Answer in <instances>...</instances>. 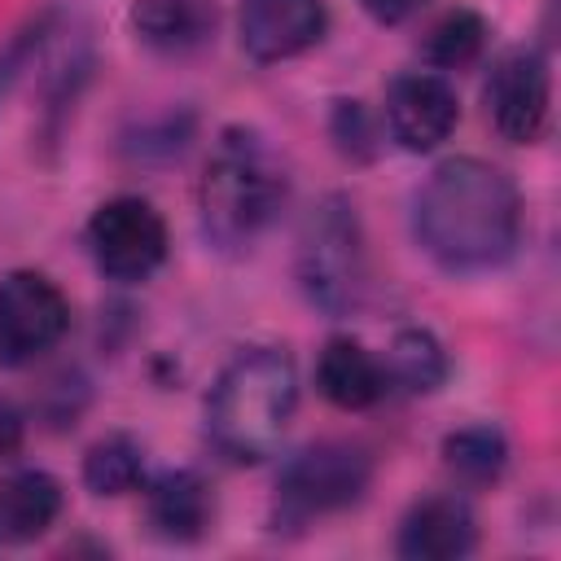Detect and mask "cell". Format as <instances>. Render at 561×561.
I'll use <instances>...</instances> for the list:
<instances>
[{"mask_svg":"<svg viewBox=\"0 0 561 561\" xmlns=\"http://www.w3.org/2000/svg\"><path fill=\"white\" fill-rule=\"evenodd\" d=\"M215 0H131V31L145 48L184 57L215 35Z\"/></svg>","mask_w":561,"mask_h":561,"instance_id":"obj_14","label":"cell"},{"mask_svg":"<svg viewBox=\"0 0 561 561\" xmlns=\"http://www.w3.org/2000/svg\"><path fill=\"white\" fill-rule=\"evenodd\" d=\"M416 245L451 276L495 272L522 241V193L482 158L438 162L412 202Z\"/></svg>","mask_w":561,"mask_h":561,"instance_id":"obj_1","label":"cell"},{"mask_svg":"<svg viewBox=\"0 0 561 561\" xmlns=\"http://www.w3.org/2000/svg\"><path fill=\"white\" fill-rule=\"evenodd\" d=\"M473 548H478V517L451 491L416 500L394 535V552L408 561H460Z\"/></svg>","mask_w":561,"mask_h":561,"instance_id":"obj_11","label":"cell"},{"mask_svg":"<svg viewBox=\"0 0 561 561\" xmlns=\"http://www.w3.org/2000/svg\"><path fill=\"white\" fill-rule=\"evenodd\" d=\"M381 368H386V386L390 390H403V394H434L447 373H451V359H447V346L430 333V329H399L381 355Z\"/></svg>","mask_w":561,"mask_h":561,"instance_id":"obj_16","label":"cell"},{"mask_svg":"<svg viewBox=\"0 0 561 561\" xmlns=\"http://www.w3.org/2000/svg\"><path fill=\"white\" fill-rule=\"evenodd\" d=\"M298 412L294 359L276 346H250L224 364L206 399V438L232 465L267 460Z\"/></svg>","mask_w":561,"mask_h":561,"instance_id":"obj_3","label":"cell"},{"mask_svg":"<svg viewBox=\"0 0 561 561\" xmlns=\"http://www.w3.org/2000/svg\"><path fill=\"white\" fill-rule=\"evenodd\" d=\"M486 118L508 145H535L552 118V75L539 48H513L491 66L482 88Z\"/></svg>","mask_w":561,"mask_h":561,"instance_id":"obj_8","label":"cell"},{"mask_svg":"<svg viewBox=\"0 0 561 561\" xmlns=\"http://www.w3.org/2000/svg\"><path fill=\"white\" fill-rule=\"evenodd\" d=\"M26 443V416L13 399H0V460H13Z\"/></svg>","mask_w":561,"mask_h":561,"instance_id":"obj_20","label":"cell"},{"mask_svg":"<svg viewBox=\"0 0 561 561\" xmlns=\"http://www.w3.org/2000/svg\"><path fill=\"white\" fill-rule=\"evenodd\" d=\"M285 197L289 175L267 136H259L254 127L219 131L197 180L202 237L224 254H241L272 228Z\"/></svg>","mask_w":561,"mask_h":561,"instance_id":"obj_2","label":"cell"},{"mask_svg":"<svg viewBox=\"0 0 561 561\" xmlns=\"http://www.w3.org/2000/svg\"><path fill=\"white\" fill-rule=\"evenodd\" d=\"M359 9H364L373 22H381V26H399V22L416 18V13L425 9V0H359Z\"/></svg>","mask_w":561,"mask_h":561,"instance_id":"obj_21","label":"cell"},{"mask_svg":"<svg viewBox=\"0 0 561 561\" xmlns=\"http://www.w3.org/2000/svg\"><path fill=\"white\" fill-rule=\"evenodd\" d=\"M140 491H145V517L153 535L171 543H193L215 522V491L197 469H162Z\"/></svg>","mask_w":561,"mask_h":561,"instance_id":"obj_12","label":"cell"},{"mask_svg":"<svg viewBox=\"0 0 561 561\" xmlns=\"http://www.w3.org/2000/svg\"><path fill=\"white\" fill-rule=\"evenodd\" d=\"M83 486L92 495H131L145 486V451L131 434H105L83 451Z\"/></svg>","mask_w":561,"mask_h":561,"instance_id":"obj_18","label":"cell"},{"mask_svg":"<svg viewBox=\"0 0 561 561\" xmlns=\"http://www.w3.org/2000/svg\"><path fill=\"white\" fill-rule=\"evenodd\" d=\"M66 508L61 482L44 469H18L0 482V539L4 543H31L57 526Z\"/></svg>","mask_w":561,"mask_h":561,"instance_id":"obj_15","label":"cell"},{"mask_svg":"<svg viewBox=\"0 0 561 561\" xmlns=\"http://www.w3.org/2000/svg\"><path fill=\"white\" fill-rule=\"evenodd\" d=\"M486 22H482V13H473V9H447V13H438L430 26H425V39H421V53H425V61L443 75V70H465V66H473L478 57H482V48H486Z\"/></svg>","mask_w":561,"mask_h":561,"instance_id":"obj_19","label":"cell"},{"mask_svg":"<svg viewBox=\"0 0 561 561\" xmlns=\"http://www.w3.org/2000/svg\"><path fill=\"white\" fill-rule=\"evenodd\" d=\"M443 465L460 486H491L508 469V438L495 425H460L443 438Z\"/></svg>","mask_w":561,"mask_h":561,"instance_id":"obj_17","label":"cell"},{"mask_svg":"<svg viewBox=\"0 0 561 561\" xmlns=\"http://www.w3.org/2000/svg\"><path fill=\"white\" fill-rule=\"evenodd\" d=\"M373 482V456L346 438H320L294 451L276 478V526H311L364 500Z\"/></svg>","mask_w":561,"mask_h":561,"instance_id":"obj_5","label":"cell"},{"mask_svg":"<svg viewBox=\"0 0 561 561\" xmlns=\"http://www.w3.org/2000/svg\"><path fill=\"white\" fill-rule=\"evenodd\" d=\"M294 272L307 302L320 307L324 316H346L359 307L368 289V250H364L359 215L346 197L333 193L302 219Z\"/></svg>","mask_w":561,"mask_h":561,"instance_id":"obj_4","label":"cell"},{"mask_svg":"<svg viewBox=\"0 0 561 561\" xmlns=\"http://www.w3.org/2000/svg\"><path fill=\"white\" fill-rule=\"evenodd\" d=\"M329 9L324 0H241L237 9V39L250 61L272 66L289 61L324 39Z\"/></svg>","mask_w":561,"mask_h":561,"instance_id":"obj_10","label":"cell"},{"mask_svg":"<svg viewBox=\"0 0 561 561\" xmlns=\"http://www.w3.org/2000/svg\"><path fill=\"white\" fill-rule=\"evenodd\" d=\"M83 241H88L96 272L110 280H123V285L149 280L167 263V250H171L167 219L158 215V206L145 197H131V193L101 202L88 219Z\"/></svg>","mask_w":561,"mask_h":561,"instance_id":"obj_6","label":"cell"},{"mask_svg":"<svg viewBox=\"0 0 561 561\" xmlns=\"http://www.w3.org/2000/svg\"><path fill=\"white\" fill-rule=\"evenodd\" d=\"M70 329V302L44 272L18 267L0 276V368L44 359Z\"/></svg>","mask_w":561,"mask_h":561,"instance_id":"obj_7","label":"cell"},{"mask_svg":"<svg viewBox=\"0 0 561 561\" xmlns=\"http://www.w3.org/2000/svg\"><path fill=\"white\" fill-rule=\"evenodd\" d=\"M316 390L342 412H368L386 399V368L359 337L337 333L316 355Z\"/></svg>","mask_w":561,"mask_h":561,"instance_id":"obj_13","label":"cell"},{"mask_svg":"<svg viewBox=\"0 0 561 561\" xmlns=\"http://www.w3.org/2000/svg\"><path fill=\"white\" fill-rule=\"evenodd\" d=\"M460 123V96L438 70H408L386 88V127L399 149L430 153Z\"/></svg>","mask_w":561,"mask_h":561,"instance_id":"obj_9","label":"cell"}]
</instances>
